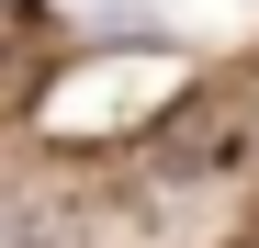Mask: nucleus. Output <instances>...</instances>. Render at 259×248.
Segmentation results:
<instances>
[{
    "label": "nucleus",
    "mask_w": 259,
    "mask_h": 248,
    "mask_svg": "<svg viewBox=\"0 0 259 248\" xmlns=\"http://www.w3.org/2000/svg\"><path fill=\"white\" fill-rule=\"evenodd\" d=\"M248 147H259V124H248V113H226V102H192V113H169L158 170H169V181H214V170H237Z\"/></svg>",
    "instance_id": "nucleus-1"
},
{
    "label": "nucleus",
    "mask_w": 259,
    "mask_h": 248,
    "mask_svg": "<svg viewBox=\"0 0 259 248\" xmlns=\"http://www.w3.org/2000/svg\"><path fill=\"white\" fill-rule=\"evenodd\" d=\"M102 102H169V68H158V57H113V68H102ZM79 113H91V91H57V102H46L57 136H68Z\"/></svg>",
    "instance_id": "nucleus-2"
}]
</instances>
